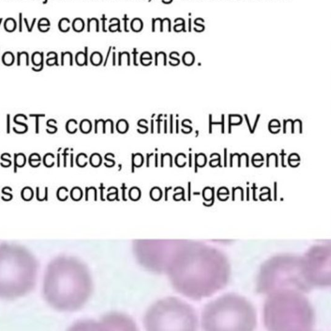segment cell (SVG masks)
Instances as JSON below:
<instances>
[{
  "mask_svg": "<svg viewBox=\"0 0 331 331\" xmlns=\"http://www.w3.org/2000/svg\"><path fill=\"white\" fill-rule=\"evenodd\" d=\"M173 280L178 290L194 299L211 297L228 285L231 267L226 255L206 243L187 240L173 255Z\"/></svg>",
  "mask_w": 331,
  "mask_h": 331,
  "instance_id": "6da1fadb",
  "label": "cell"
},
{
  "mask_svg": "<svg viewBox=\"0 0 331 331\" xmlns=\"http://www.w3.org/2000/svg\"><path fill=\"white\" fill-rule=\"evenodd\" d=\"M263 308L265 327L271 331L312 330L316 315L305 293L281 290L266 295Z\"/></svg>",
  "mask_w": 331,
  "mask_h": 331,
  "instance_id": "7a4b0ae2",
  "label": "cell"
},
{
  "mask_svg": "<svg viewBox=\"0 0 331 331\" xmlns=\"http://www.w3.org/2000/svg\"><path fill=\"white\" fill-rule=\"evenodd\" d=\"M257 316L254 305L245 297L229 292L220 295L205 305L200 318L204 330H255Z\"/></svg>",
  "mask_w": 331,
  "mask_h": 331,
  "instance_id": "3957f363",
  "label": "cell"
},
{
  "mask_svg": "<svg viewBox=\"0 0 331 331\" xmlns=\"http://www.w3.org/2000/svg\"><path fill=\"white\" fill-rule=\"evenodd\" d=\"M256 289L265 295L287 289L310 292L313 287L305 275L302 256L279 254L268 258L259 268Z\"/></svg>",
  "mask_w": 331,
  "mask_h": 331,
  "instance_id": "277c9868",
  "label": "cell"
},
{
  "mask_svg": "<svg viewBox=\"0 0 331 331\" xmlns=\"http://www.w3.org/2000/svg\"><path fill=\"white\" fill-rule=\"evenodd\" d=\"M27 250L0 246V297L13 298L27 294L34 285L36 265Z\"/></svg>",
  "mask_w": 331,
  "mask_h": 331,
  "instance_id": "5b68a950",
  "label": "cell"
},
{
  "mask_svg": "<svg viewBox=\"0 0 331 331\" xmlns=\"http://www.w3.org/2000/svg\"><path fill=\"white\" fill-rule=\"evenodd\" d=\"M69 265L64 259H58L50 264L44 279V294L50 304L56 308H66L70 307L69 301L78 287L73 274L74 270L69 268Z\"/></svg>",
  "mask_w": 331,
  "mask_h": 331,
  "instance_id": "8992f818",
  "label": "cell"
},
{
  "mask_svg": "<svg viewBox=\"0 0 331 331\" xmlns=\"http://www.w3.org/2000/svg\"><path fill=\"white\" fill-rule=\"evenodd\" d=\"M305 275L313 288H327L331 284V246L328 243L314 245L302 256Z\"/></svg>",
  "mask_w": 331,
  "mask_h": 331,
  "instance_id": "52a82bcc",
  "label": "cell"
},
{
  "mask_svg": "<svg viewBox=\"0 0 331 331\" xmlns=\"http://www.w3.org/2000/svg\"><path fill=\"white\" fill-rule=\"evenodd\" d=\"M14 172H17V168L23 167L26 163L25 156L23 153L14 154Z\"/></svg>",
  "mask_w": 331,
  "mask_h": 331,
  "instance_id": "ba28073f",
  "label": "cell"
},
{
  "mask_svg": "<svg viewBox=\"0 0 331 331\" xmlns=\"http://www.w3.org/2000/svg\"><path fill=\"white\" fill-rule=\"evenodd\" d=\"M116 129L120 133H126L129 129V124L124 119H120L116 124Z\"/></svg>",
  "mask_w": 331,
  "mask_h": 331,
  "instance_id": "9c48e42d",
  "label": "cell"
},
{
  "mask_svg": "<svg viewBox=\"0 0 331 331\" xmlns=\"http://www.w3.org/2000/svg\"><path fill=\"white\" fill-rule=\"evenodd\" d=\"M80 129L83 133H89L92 129V124L90 120L84 119L80 124Z\"/></svg>",
  "mask_w": 331,
  "mask_h": 331,
  "instance_id": "30bf717a",
  "label": "cell"
},
{
  "mask_svg": "<svg viewBox=\"0 0 331 331\" xmlns=\"http://www.w3.org/2000/svg\"><path fill=\"white\" fill-rule=\"evenodd\" d=\"M4 27L6 31L8 33L14 32L16 28V22L13 18H8L5 20Z\"/></svg>",
  "mask_w": 331,
  "mask_h": 331,
  "instance_id": "8fae6325",
  "label": "cell"
},
{
  "mask_svg": "<svg viewBox=\"0 0 331 331\" xmlns=\"http://www.w3.org/2000/svg\"><path fill=\"white\" fill-rule=\"evenodd\" d=\"M102 157L98 153H93L89 158V163L91 165L95 168L99 167L102 164Z\"/></svg>",
  "mask_w": 331,
  "mask_h": 331,
  "instance_id": "7c38bea8",
  "label": "cell"
},
{
  "mask_svg": "<svg viewBox=\"0 0 331 331\" xmlns=\"http://www.w3.org/2000/svg\"><path fill=\"white\" fill-rule=\"evenodd\" d=\"M144 163V157L140 153H136L132 155V165L135 167L140 168Z\"/></svg>",
  "mask_w": 331,
  "mask_h": 331,
  "instance_id": "4fadbf2b",
  "label": "cell"
},
{
  "mask_svg": "<svg viewBox=\"0 0 331 331\" xmlns=\"http://www.w3.org/2000/svg\"><path fill=\"white\" fill-rule=\"evenodd\" d=\"M78 123L74 119L69 120L66 124V130L69 133H75L78 129Z\"/></svg>",
  "mask_w": 331,
  "mask_h": 331,
  "instance_id": "5bb4252c",
  "label": "cell"
},
{
  "mask_svg": "<svg viewBox=\"0 0 331 331\" xmlns=\"http://www.w3.org/2000/svg\"><path fill=\"white\" fill-rule=\"evenodd\" d=\"M87 162H88V157L85 153H80L76 157V164L80 168H84L85 166H87Z\"/></svg>",
  "mask_w": 331,
  "mask_h": 331,
  "instance_id": "9a60e30c",
  "label": "cell"
},
{
  "mask_svg": "<svg viewBox=\"0 0 331 331\" xmlns=\"http://www.w3.org/2000/svg\"><path fill=\"white\" fill-rule=\"evenodd\" d=\"M32 62L35 66H39L44 62V53L35 52L32 56Z\"/></svg>",
  "mask_w": 331,
  "mask_h": 331,
  "instance_id": "2e32d148",
  "label": "cell"
},
{
  "mask_svg": "<svg viewBox=\"0 0 331 331\" xmlns=\"http://www.w3.org/2000/svg\"><path fill=\"white\" fill-rule=\"evenodd\" d=\"M2 60L5 65H12L14 62V56L11 52H6L3 56Z\"/></svg>",
  "mask_w": 331,
  "mask_h": 331,
  "instance_id": "e0dca14e",
  "label": "cell"
},
{
  "mask_svg": "<svg viewBox=\"0 0 331 331\" xmlns=\"http://www.w3.org/2000/svg\"><path fill=\"white\" fill-rule=\"evenodd\" d=\"M168 166L169 167H172V157L169 153L162 154L161 155V167Z\"/></svg>",
  "mask_w": 331,
  "mask_h": 331,
  "instance_id": "ac0fdd59",
  "label": "cell"
},
{
  "mask_svg": "<svg viewBox=\"0 0 331 331\" xmlns=\"http://www.w3.org/2000/svg\"><path fill=\"white\" fill-rule=\"evenodd\" d=\"M91 62L94 65H99L102 62V54L98 52H95L91 56Z\"/></svg>",
  "mask_w": 331,
  "mask_h": 331,
  "instance_id": "d6986e66",
  "label": "cell"
},
{
  "mask_svg": "<svg viewBox=\"0 0 331 331\" xmlns=\"http://www.w3.org/2000/svg\"><path fill=\"white\" fill-rule=\"evenodd\" d=\"M70 22L67 18H63L59 22V28L62 32H67L70 28Z\"/></svg>",
  "mask_w": 331,
  "mask_h": 331,
  "instance_id": "ffe728a7",
  "label": "cell"
},
{
  "mask_svg": "<svg viewBox=\"0 0 331 331\" xmlns=\"http://www.w3.org/2000/svg\"><path fill=\"white\" fill-rule=\"evenodd\" d=\"M76 64L78 65H87V59L85 57V53H82V52H80L78 53L76 56Z\"/></svg>",
  "mask_w": 331,
  "mask_h": 331,
  "instance_id": "44dd1931",
  "label": "cell"
},
{
  "mask_svg": "<svg viewBox=\"0 0 331 331\" xmlns=\"http://www.w3.org/2000/svg\"><path fill=\"white\" fill-rule=\"evenodd\" d=\"M186 157L183 153H179L175 157V164L177 166L182 168L184 167L186 164Z\"/></svg>",
  "mask_w": 331,
  "mask_h": 331,
  "instance_id": "7402d4cb",
  "label": "cell"
},
{
  "mask_svg": "<svg viewBox=\"0 0 331 331\" xmlns=\"http://www.w3.org/2000/svg\"><path fill=\"white\" fill-rule=\"evenodd\" d=\"M54 156L53 154L47 153V155H45L44 158V163L45 166L48 168H51L53 166L54 164Z\"/></svg>",
  "mask_w": 331,
  "mask_h": 331,
  "instance_id": "603a6c76",
  "label": "cell"
},
{
  "mask_svg": "<svg viewBox=\"0 0 331 331\" xmlns=\"http://www.w3.org/2000/svg\"><path fill=\"white\" fill-rule=\"evenodd\" d=\"M73 26L75 31L81 32L84 27V23L82 19L77 18L74 20Z\"/></svg>",
  "mask_w": 331,
  "mask_h": 331,
  "instance_id": "cb8c5ba5",
  "label": "cell"
},
{
  "mask_svg": "<svg viewBox=\"0 0 331 331\" xmlns=\"http://www.w3.org/2000/svg\"><path fill=\"white\" fill-rule=\"evenodd\" d=\"M23 60H24V62L26 64V65H28V55L26 52H22V53H18V65H20L22 64Z\"/></svg>",
  "mask_w": 331,
  "mask_h": 331,
  "instance_id": "d4e9b609",
  "label": "cell"
},
{
  "mask_svg": "<svg viewBox=\"0 0 331 331\" xmlns=\"http://www.w3.org/2000/svg\"><path fill=\"white\" fill-rule=\"evenodd\" d=\"M143 27V23L140 19H134L132 22V28L135 32H139Z\"/></svg>",
  "mask_w": 331,
  "mask_h": 331,
  "instance_id": "484cf974",
  "label": "cell"
},
{
  "mask_svg": "<svg viewBox=\"0 0 331 331\" xmlns=\"http://www.w3.org/2000/svg\"><path fill=\"white\" fill-rule=\"evenodd\" d=\"M194 59L195 58H194V56L193 55V54L189 52L185 53L183 58V62L186 65H192L194 62Z\"/></svg>",
  "mask_w": 331,
  "mask_h": 331,
  "instance_id": "4316f807",
  "label": "cell"
},
{
  "mask_svg": "<svg viewBox=\"0 0 331 331\" xmlns=\"http://www.w3.org/2000/svg\"><path fill=\"white\" fill-rule=\"evenodd\" d=\"M195 161L197 164V166L199 167H203L205 166L206 163V156L203 154L200 153L199 155L195 154Z\"/></svg>",
  "mask_w": 331,
  "mask_h": 331,
  "instance_id": "83f0119b",
  "label": "cell"
},
{
  "mask_svg": "<svg viewBox=\"0 0 331 331\" xmlns=\"http://www.w3.org/2000/svg\"><path fill=\"white\" fill-rule=\"evenodd\" d=\"M104 120L102 119L95 120V133H104Z\"/></svg>",
  "mask_w": 331,
  "mask_h": 331,
  "instance_id": "f1b7e54d",
  "label": "cell"
},
{
  "mask_svg": "<svg viewBox=\"0 0 331 331\" xmlns=\"http://www.w3.org/2000/svg\"><path fill=\"white\" fill-rule=\"evenodd\" d=\"M56 124V121L55 120H53V119H50L47 122V125L48 127H49L50 129H46V132L48 133H50V134H53V133H55L56 132H57V127L54 126L53 125V124Z\"/></svg>",
  "mask_w": 331,
  "mask_h": 331,
  "instance_id": "f546056e",
  "label": "cell"
},
{
  "mask_svg": "<svg viewBox=\"0 0 331 331\" xmlns=\"http://www.w3.org/2000/svg\"><path fill=\"white\" fill-rule=\"evenodd\" d=\"M67 61L69 64L70 65H73L72 54L69 52L62 53V65H64L67 62Z\"/></svg>",
  "mask_w": 331,
  "mask_h": 331,
  "instance_id": "4dcf8cb0",
  "label": "cell"
},
{
  "mask_svg": "<svg viewBox=\"0 0 331 331\" xmlns=\"http://www.w3.org/2000/svg\"><path fill=\"white\" fill-rule=\"evenodd\" d=\"M109 132L110 133H113V122L111 120L108 119L104 121V133Z\"/></svg>",
  "mask_w": 331,
  "mask_h": 331,
  "instance_id": "1f68e13d",
  "label": "cell"
},
{
  "mask_svg": "<svg viewBox=\"0 0 331 331\" xmlns=\"http://www.w3.org/2000/svg\"><path fill=\"white\" fill-rule=\"evenodd\" d=\"M22 195V197L25 200H30L33 197V190L28 187L25 188L23 189Z\"/></svg>",
  "mask_w": 331,
  "mask_h": 331,
  "instance_id": "d6a6232c",
  "label": "cell"
},
{
  "mask_svg": "<svg viewBox=\"0 0 331 331\" xmlns=\"http://www.w3.org/2000/svg\"><path fill=\"white\" fill-rule=\"evenodd\" d=\"M9 157H11V155L8 153H4L2 155V159L6 163L4 165L2 166L3 167H8L10 165H11V160L7 159Z\"/></svg>",
  "mask_w": 331,
  "mask_h": 331,
  "instance_id": "836d02e7",
  "label": "cell"
},
{
  "mask_svg": "<svg viewBox=\"0 0 331 331\" xmlns=\"http://www.w3.org/2000/svg\"><path fill=\"white\" fill-rule=\"evenodd\" d=\"M138 126H140V127H142V129H137V132L140 133H146L147 131H148V127L146 126H143L142 125V120H140L137 123Z\"/></svg>",
  "mask_w": 331,
  "mask_h": 331,
  "instance_id": "e575fe53",
  "label": "cell"
},
{
  "mask_svg": "<svg viewBox=\"0 0 331 331\" xmlns=\"http://www.w3.org/2000/svg\"><path fill=\"white\" fill-rule=\"evenodd\" d=\"M46 64H47L49 66H52V65H58V58H49L47 59Z\"/></svg>",
  "mask_w": 331,
  "mask_h": 331,
  "instance_id": "d590c367",
  "label": "cell"
},
{
  "mask_svg": "<svg viewBox=\"0 0 331 331\" xmlns=\"http://www.w3.org/2000/svg\"><path fill=\"white\" fill-rule=\"evenodd\" d=\"M38 28L41 32L45 33L47 32L50 29V25H38Z\"/></svg>",
  "mask_w": 331,
  "mask_h": 331,
  "instance_id": "8d00e7d4",
  "label": "cell"
},
{
  "mask_svg": "<svg viewBox=\"0 0 331 331\" xmlns=\"http://www.w3.org/2000/svg\"><path fill=\"white\" fill-rule=\"evenodd\" d=\"M29 163L33 168H37L40 164V160H29Z\"/></svg>",
  "mask_w": 331,
  "mask_h": 331,
  "instance_id": "74e56055",
  "label": "cell"
},
{
  "mask_svg": "<svg viewBox=\"0 0 331 331\" xmlns=\"http://www.w3.org/2000/svg\"><path fill=\"white\" fill-rule=\"evenodd\" d=\"M115 162L113 159H106L105 166L107 168H111L115 166Z\"/></svg>",
  "mask_w": 331,
  "mask_h": 331,
  "instance_id": "f35d334b",
  "label": "cell"
},
{
  "mask_svg": "<svg viewBox=\"0 0 331 331\" xmlns=\"http://www.w3.org/2000/svg\"><path fill=\"white\" fill-rule=\"evenodd\" d=\"M11 132V118H10V115L7 114V133L8 134Z\"/></svg>",
  "mask_w": 331,
  "mask_h": 331,
  "instance_id": "ab89813d",
  "label": "cell"
},
{
  "mask_svg": "<svg viewBox=\"0 0 331 331\" xmlns=\"http://www.w3.org/2000/svg\"><path fill=\"white\" fill-rule=\"evenodd\" d=\"M269 126L270 127H280V124H279L278 120H271V122H270Z\"/></svg>",
  "mask_w": 331,
  "mask_h": 331,
  "instance_id": "60d3db41",
  "label": "cell"
},
{
  "mask_svg": "<svg viewBox=\"0 0 331 331\" xmlns=\"http://www.w3.org/2000/svg\"><path fill=\"white\" fill-rule=\"evenodd\" d=\"M172 54L173 55V53ZM170 58L173 59V62H169V64L172 65H177L179 64V59L177 58H175L174 56H173L172 54H170Z\"/></svg>",
  "mask_w": 331,
  "mask_h": 331,
  "instance_id": "b9f144b4",
  "label": "cell"
},
{
  "mask_svg": "<svg viewBox=\"0 0 331 331\" xmlns=\"http://www.w3.org/2000/svg\"><path fill=\"white\" fill-rule=\"evenodd\" d=\"M38 25H50V22L47 18H42L39 19L38 22Z\"/></svg>",
  "mask_w": 331,
  "mask_h": 331,
  "instance_id": "7bdbcfd3",
  "label": "cell"
},
{
  "mask_svg": "<svg viewBox=\"0 0 331 331\" xmlns=\"http://www.w3.org/2000/svg\"><path fill=\"white\" fill-rule=\"evenodd\" d=\"M141 59H152V55L150 54V53H149L147 52H145L141 55Z\"/></svg>",
  "mask_w": 331,
  "mask_h": 331,
  "instance_id": "ee69618b",
  "label": "cell"
},
{
  "mask_svg": "<svg viewBox=\"0 0 331 331\" xmlns=\"http://www.w3.org/2000/svg\"><path fill=\"white\" fill-rule=\"evenodd\" d=\"M141 63L144 65H149L152 64V59H141Z\"/></svg>",
  "mask_w": 331,
  "mask_h": 331,
  "instance_id": "f6af8a7d",
  "label": "cell"
},
{
  "mask_svg": "<svg viewBox=\"0 0 331 331\" xmlns=\"http://www.w3.org/2000/svg\"><path fill=\"white\" fill-rule=\"evenodd\" d=\"M183 27H184L183 24H178V25H177L175 26L174 29H175V31L176 32H180V31H182V30H183Z\"/></svg>",
  "mask_w": 331,
  "mask_h": 331,
  "instance_id": "bcb514c9",
  "label": "cell"
},
{
  "mask_svg": "<svg viewBox=\"0 0 331 331\" xmlns=\"http://www.w3.org/2000/svg\"><path fill=\"white\" fill-rule=\"evenodd\" d=\"M29 160H40V157L37 153H33L30 156Z\"/></svg>",
  "mask_w": 331,
  "mask_h": 331,
  "instance_id": "7dc6e473",
  "label": "cell"
},
{
  "mask_svg": "<svg viewBox=\"0 0 331 331\" xmlns=\"http://www.w3.org/2000/svg\"><path fill=\"white\" fill-rule=\"evenodd\" d=\"M39 118H36V133H39Z\"/></svg>",
  "mask_w": 331,
  "mask_h": 331,
  "instance_id": "c3c4849f",
  "label": "cell"
},
{
  "mask_svg": "<svg viewBox=\"0 0 331 331\" xmlns=\"http://www.w3.org/2000/svg\"><path fill=\"white\" fill-rule=\"evenodd\" d=\"M118 28H119V25H118V24H115V25H112V26L110 27H109V29H110V31H112V32H115V31H117V30L118 29Z\"/></svg>",
  "mask_w": 331,
  "mask_h": 331,
  "instance_id": "681fc988",
  "label": "cell"
},
{
  "mask_svg": "<svg viewBox=\"0 0 331 331\" xmlns=\"http://www.w3.org/2000/svg\"><path fill=\"white\" fill-rule=\"evenodd\" d=\"M47 57L48 58H58V55L56 53L54 52H49L47 54Z\"/></svg>",
  "mask_w": 331,
  "mask_h": 331,
  "instance_id": "f907efd6",
  "label": "cell"
},
{
  "mask_svg": "<svg viewBox=\"0 0 331 331\" xmlns=\"http://www.w3.org/2000/svg\"><path fill=\"white\" fill-rule=\"evenodd\" d=\"M212 115H209V133H212Z\"/></svg>",
  "mask_w": 331,
  "mask_h": 331,
  "instance_id": "816d5d0a",
  "label": "cell"
},
{
  "mask_svg": "<svg viewBox=\"0 0 331 331\" xmlns=\"http://www.w3.org/2000/svg\"><path fill=\"white\" fill-rule=\"evenodd\" d=\"M225 115H222V121H221V125H222V129H221V133H225Z\"/></svg>",
  "mask_w": 331,
  "mask_h": 331,
  "instance_id": "f5cc1de1",
  "label": "cell"
},
{
  "mask_svg": "<svg viewBox=\"0 0 331 331\" xmlns=\"http://www.w3.org/2000/svg\"><path fill=\"white\" fill-rule=\"evenodd\" d=\"M170 116H171V117H170V133H173V115H171Z\"/></svg>",
  "mask_w": 331,
  "mask_h": 331,
  "instance_id": "db71d44e",
  "label": "cell"
},
{
  "mask_svg": "<svg viewBox=\"0 0 331 331\" xmlns=\"http://www.w3.org/2000/svg\"><path fill=\"white\" fill-rule=\"evenodd\" d=\"M31 117H35V118H39V117H44L45 116V114H30L29 115Z\"/></svg>",
  "mask_w": 331,
  "mask_h": 331,
  "instance_id": "11a10c76",
  "label": "cell"
},
{
  "mask_svg": "<svg viewBox=\"0 0 331 331\" xmlns=\"http://www.w3.org/2000/svg\"><path fill=\"white\" fill-rule=\"evenodd\" d=\"M259 116H260V115H257V118H256V122H255V124H254V127H253V129H252V133H254V130H255V129H256V126H257V122H258V120H259Z\"/></svg>",
  "mask_w": 331,
  "mask_h": 331,
  "instance_id": "9f6ffc18",
  "label": "cell"
},
{
  "mask_svg": "<svg viewBox=\"0 0 331 331\" xmlns=\"http://www.w3.org/2000/svg\"><path fill=\"white\" fill-rule=\"evenodd\" d=\"M226 152H227V149H225V166H227V156H226Z\"/></svg>",
  "mask_w": 331,
  "mask_h": 331,
  "instance_id": "6f0895ef",
  "label": "cell"
},
{
  "mask_svg": "<svg viewBox=\"0 0 331 331\" xmlns=\"http://www.w3.org/2000/svg\"><path fill=\"white\" fill-rule=\"evenodd\" d=\"M57 166H60V155L59 153L57 155Z\"/></svg>",
  "mask_w": 331,
  "mask_h": 331,
  "instance_id": "680465c9",
  "label": "cell"
},
{
  "mask_svg": "<svg viewBox=\"0 0 331 331\" xmlns=\"http://www.w3.org/2000/svg\"><path fill=\"white\" fill-rule=\"evenodd\" d=\"M192 154H189V167H192Z\"/></svg>",
  "mask_w": 331,
  "mask_h": 331,
  "instance_id": "91938a15",
  "label": "cell"
},
{
  "mask_svg": "<svg viewBox=\"0 0 331 331\" xmlns=\"http://www.w3.org/2000/svg\"><path fill=\"white\" fill-rule=\"evenodd\" d=\"M111 23H114L115 24H118L119 25V21L118 19H111V22H110Z\"/></svg>",
  "mask_w": 331,
  "mask_h": 331,
  "instance_id": "94428289",
  "label": "cell"
},
{
  "mask_svg": "<svg viewBox=\"0 0 331 331\" xmlns=\"http://www.w3.org/2000/svg\"><path fill=\"white\" fill-rule=\"evenodd\" d=\"M155 166L157 167V166H158V155H157V154L155 155Z\"/></svg>",
  "mask_w": 331,
  "mask_h": 331,
  "instance_id": "6125c7cd",
  "label": "cell"
},
{
  "mask_svg": "<svg viewBox=\"0 0 331 331\" xmlns=\"http://www.w3.org/2000/svg\"><path fill=\"white\" fill-rule=\"evenodd\" d=\"M71 167H73V154H71Z\"/></svg>",
  "mask_w": 331,
  "mask_h": 331,
  "instance_id": "be15d7a7",
  "label": "cell"
},
{
  "mask_svg": "<svg viewBox=\"0 0 331 331\" xmlns=\"http://www.w3.org/2000/svg\"><path fill=\"white\" fill-rule=\"evenodd\" d=\"M164 133H167V120H164Z\"/></svg>",
  "mask_w": 331,
  "mask_h": 331,
  "instance_id": "e7e4bbea",
  "label": "cell"
},
{
  "mask_svg": "<svg viewBox=\"0 0 331 331\" xmlns=\"http://www.w3.org/2000/svg\"><path fill=\"white\" fill-rule=\"evenodd\" d=\"M282 166H283V167H285V166L284 165V156L285 155V153H283L282 154Z\"/></svg>",
  "mask_w": 331,
  "mask_h": 331,
  "instance_id": "03108f58",
  "label": "cell"
},
{
  "mask_svg": "<svg viewBox=\"0 0 331 331\" xmlns=\"http://www.w3.org/2000/svg\"><path fill=\"white\" fill-rule=\"evenodd\" d=\"M176 133H178V120H177V130H176Z\"/></svg>",
  "mask_w": 331,
  "mask_h": 331,
  "instance_id": "003e7915",
  "label": "cell"
}]
</instances>
